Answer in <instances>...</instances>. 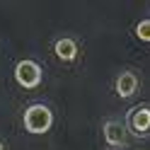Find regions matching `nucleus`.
<instances>
[{"label":"nucleus","instance_id":"1","mask_svg":"<svg viewBox=\"0 0 150 150\" xmlns=\"http://www.w3.org/2000/svg\"><path fill=\"white\" fill-rule=\"evenodd\" d=\"M53 124V114L44 104H32L24 111V128L29 133H46Z\"/></svg>","mask_w":150,"mask_h":150},{"label":"nucleus","instance_id":"2","mask_svg":"<svg viewBox=\"0 0 150 150\" xmlns=\"http://www.w3.org/2000/svg\"><path fill=\"white\" fill-rule=\"evenodd\" d=\"M15 80H17V85H22L27 90L36 87L41 82V65L34 61H20L15 65Z\"/></svg>","mask_w":150,"mask_h":150},{"label":"nucleus","instance_id":"3","mask_svg":"<svg viewBox=\"0 0 150 150\" xmlns=\"http://www.w3.org/2000/svg\"><path fill=\"white\" fill-rule=\"evenodd\" d=\"M126 128H131L136 136H148L150 133V107L148 104H140L133 111H128L126 116Z\"/></svg>","mask_w":150,"mask_h":150},{"label":"nucleus","instance_id":"4","mask_svg":"<svg viewBox=\"0 0 150 150\" xmlns=\"http://www.w3.org/2000/svg\"><path fill=\"white\" fill-rule=\"evenodd\" d=\"M128 138V128L121 124V121H104V140L109 145H126Z\"/></svg>","mask_w":150,"mask_h":150},{"label":"nucleus","instance_id":"5","mask_svg":"<svg viewBox=\"0 0 150 150\" xmlns=\"http://www.w3.org/2000/svg\"><path fill=\"white\" fill-rule=\"evenodd\" d=\"M136 92H138V75L131 73V70H124L116 78V95L128 99V97H133Z\"/></svg>","mask_w":150,"mask_h":150},{"label":"nucleus","instance_id":"6","mask_svg":"<svg viewBox=\"0 0 150 150\" xmlns=\"http://www.w3.org/2000/svg\"><path fill=\"white\" fill-rule=\"evenodd\" d=\"M53 51H56V56H58L61 61H75V56H78V44L73 39H68V36H63V39L56 41Z\"/></svg>","mask_w":150,"mask_h":150},{"label":"nucleus","instance_id":"7","mask_svg":"<svg viewBox=\"0 0 150 150\" xmlns=\"http://www.w3.org/2000/svg\"><path fill=\"white\" fill-rule=\"evenodd\" d=\"M136 36L140 41H148L150 44V20H140L136 24Z\"/></svg>","mask_w":150,"mask_h":150},{"label":"nucleus","instance_id":"8","mask_svg":"<svg viewBox=\"0 0 150 150\" xmlns=\"http://www.w3.org/2000/svg\"><path fill=\"white\" fill-rule=\"evenodd\" d=\"M0 150H3V143H0Z\"/></svg>","mask_w":150,"mask_h":150}]
</instances>
